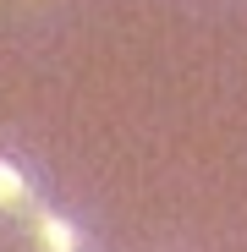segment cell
Returning a JSON list of instances; mask_svg holds the SVG:
<instances>
[{
    "label": "cell",
    "mask_w": 247,
    "mask_h": 252,
    "mask_svg": "<svg viewBox=\"0 0 247 252\" xmlns=\"http://www.w3.org/2000/svg\"><path fill=\"white\" fill-rule=\"evenodd\" d=\"M22 203H28V181L11 164H0V208H22Z\"/></svg>",
    "instance_id": "obj_2"
},
{
    "label": "cell",
    "mask_w": 247,
    "mask_h": 252,
    "mask_svg": "<svg viewBox=\"0 0 247 252\" xmlns=\"http://www.w3.org/2000/svg\"><path fill=\"white\" fill-rule=\"evenodd\" d=\"M33 247L38 252H82V236L61 214H44V208H38V214H33Z\"/></svg>",
    "instance_id": "obj_1"
},
{
    "label": "cell",
    "mask_w": 247,
    "mask_h": 252,
    "mask_svg": "<svg viewBox=\"0 0 247 252\" xmlns=\"http://www.w3.org/2000/svg\"><path fill=\"white\" fill-rule=\"evenodd\" d=\"M28 6H50V0H0V11H28Z\"/></svg>",
    "instance_id": "obj_3"
}]
</instances>
